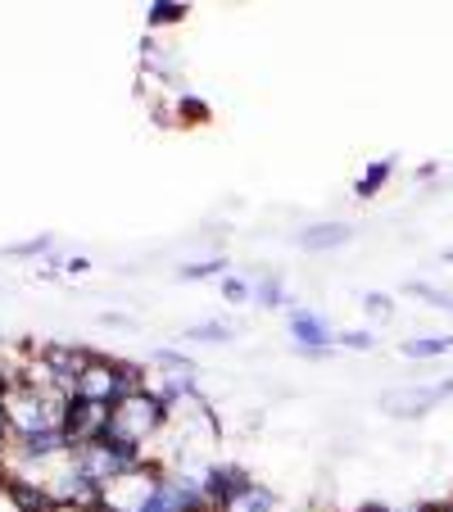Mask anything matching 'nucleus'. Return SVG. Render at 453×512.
<instances>
[{"label":"nucleus","mask_w":453,"mask_h":512,"mask_svg":"<svg viewBox=\"0 0 453 512\" xmlns=\"http://www.w3.org/2000/svg\"><path fill=\"white\" fill-rule=\"evenodd\" d=\"M186 5L182 0H155V5H145V28H177L186 23Z\"/></svg>","instance_id":"obj_13"},{"label":"nucleus","mask_w":453,"mask_h":512,"mask_svg":"<svg viewBox=\"0 0 453 512\" xmlns=\"http://www.w3.org/2000/svg\"><path fill=\"white\" fill-rule=\"evenodd\" d=\"M272 508H277V494H272L268 485H259V481H254L250 490L241 494V503H236L232 512H272Z\"/></svg>","instance_id":"obj_17"},{"label":"nucleus","mask_w":453,"mask_h":512,"mask_svg":"<svg viewBox=\"0 0 453 512\" xmlns=\"http://www.w3.org/2000/svg\"><path fill=\"white\" fill-rule=\"evenodd\" d=\"M173 417V408L155 395V390H141V395H127L114 404V422H109V445H132L145 449V440H155L164 431V422Z\"/></svg>","instance_id":"obj_1"},{"label":"nucleus","mask_w":453,"mask_h":512,"mask_svg":"<svg viewBox=\"0 0 453 512\" xmlns=\"http://www.w3.org/2000/svg\"><path fill=\"white\" fill-rule=\"evenodd\" d=\"M399 354L422 363V358H440L453 354V336H417V340H399Z\"/></svg>","instance_id":"obj_12"},{"label":"nucleus","mask_w":453,"mask_h":512,"mask_svg":"<svg viewBox=\"0 0 453 512\" xmlns=\"http://www.w3.org/2000/svg\"><path fill=\"white\" fill-rule=\"evenodd\" d=\"M186 340H200V345H227V340L236 336L232 322H195V327L182 331Z\"/></svg>","instance_id":"obj_15"},{"label":"nucleus","mask_w":453,"mask_h":512,"mask_svg":"<svg viewBox=\"0 0 453 512\" xmlns=\"http://www.w3.org/2000/svg\"><path fill=\"white\" fill-rule=\"evenodd\" d=\"M354 241V227L349 223H313L304 232H295V245L309 254H327V250H340V245Z\"/></svg>","instance_id":"obj_10"},{"label":"nucleus","mask_w":453,"mask_h":512,"mask_svg":"<svg viewBox=\"0 0 453 512\" xmlns=\"http://www.w3.org/2000/svg\"><path fill=\"white\" fill-rule=\"evenodd\" d=\"M177 277L182 281H209V277H227V259H204V263H182L177 268Z\"/></svg>","instance_id":"obj_18"},{"label":"nucleus","mask_w":453,"mask_h":512,"mask_svg":"<svg viewBox=\"0 0 453 512\" xmlns=\"http://www.w3.org/2000/svg\"><path fill=\"white\" fill-rule=\"evenodd\" d=\"M250 485H254V476L245 472L241 463H213V467H204V476H200L204 499H209L218 512H232Z\"/></svg>","instance_id":"obj_4"},{"label":"nucleus","mask_w":453,"mask_h":512,"mask_svg":"<svg viewBox=\"0 0 453 512\" xmlns=\"http://www.w3.org/2000/svg\"><path fill=\"white\" fill-rule=\"evenodd\" d=\"M64 272H68V277H82V272H91V259H87V254H73V259L64 263Z\"/></svg>","instance_id":"obj_25"},{"label":"nucleus","mask_w":453,"mask_h":512,"mask_svg":"<svg viewBox=\"0 0 453 512\" xmlns=\"http://www.w3.org/2000/svg\"><path fill=\"white\" fill-rule=\"evenodd\" d=\"M78 395H82V399H96V404H118L114 358H105V354L91 358V368L82 372V381H78Z\"/></svg>","instance_id":"obj_8"},{"label":"nucleus","mask_w":453,"mask_h":512,"mask_svg":"<svg viewBox=\"0 0 453 512\" xmlns=\"http://www.w3.org/2000/svg\"><path fill=\"white\" fill-rule=\"evenodd\" d=\"M222 300H227V304H245V300H254V286H250V281H241V277H222Z\"/></svg>","instance_id":"obj_22"},{"label":"nucleus","mask_w":453,"mask_h":512,"mask_svg":"<svg viewBox=\"0 0 453 512\" xmlns=\"http://www.w3.org/2000/svg\"><path fill=\"white\" fill-rule=\"evenodd\" d=\"M254 304H259V309H281V304H286V281H281L277 272L259 277L254 281Z\"/></svg>","instance_id":"obj_14"},{"label":"nucleus","mask_w":453,"mask_h":512,"mask_svg":"<svg viewBox=\"0 0 453 512\" xmlns=\"http://www.w3.org/2000/svg\"><path fill=\"white\" fill-rule=\"evenodd\" d=\"M109 422H114V404H96V399L68 395V408H64L68 454H78V449H87V445H100L109 435Z\"/></svg>","instance_id":"obj_2"},{"label":"nucleus","mask_w":453,"mask_h":512,"mask_svg":"<svg viewBox=\"0 0 453 512\" xmlns=\"http://www.w3.org/2000/svg\"><path fill=\"white\" fill-rule=\"evenodd\" d=\"M209 118H213V109L204 105L200 96H186V91L177 96V123H186V127H204Z\"/></svg>","instance_id":"obj_16"},{"label":"nucleus","mask_w":453,"mask_h":512,"mask_svg":"<svg viewBox=\"0 0 453 512\" xmlns=\"http://www.w3.org/2000/svg\"><path fill=\"white\" fill-rule=\"evenodd\" d=\"M290 340H295L299 354H331L336 331H331V322L318 318L313 309H290Z\"/></svg>","instance_id":"obj_7"},{"label":"nucleus","mask_w":453,"mask_h":512,"mask_svg":"<svg viewBox=\"0 0 453 512\" xmlns=\"http://www.w3.org/2000/svg\"><path fill=\"white\" fill-rule=\"evenodd\" d=\"M14 454H19L23 467H41V463H55V458L68 454V440L64 431H41V435H28V440H14Z\"/></svg>","instance_id":"obj_9"},{"label":"nucleus","mask_w":453,"mask_h":512,"mask_svg":"<svg viewBox=\"0 0 453 512\" xmlns=\"http://www.w3.org/2000/svg\"><path fill=\"white\" fill-rule=\"evenodd\" d=\"M50 250H55V236H50V232L32 236V241H19V245H5V254H10V259H41V254H50Z\"/></svg>","instance_id":"obj_19"},{"label":"nucleus","mask_w":453,"mask_h":512,"mask_svg":"<svg viewBox=\"0 0 453 512\" xmlns=\"http://www.w3.org/2000/svg\"><path fill=\"white\" fill-rule=\"evenodd\" d=\"M390 173H395V159H376V164H367L363 177L354 182V195H358V200H376V195L386 191Z\"/></svg>","instance_id":"obj_11"},{"label":"nucleus","mask_w":453,"mask_h":512,"mask_svg":"<svg viewBox=\"0 0 453 512\" xmlns=\"http://www.w3.org/2000/svg\"><path fill=\"white\" fill-rule=\"evenodd\" d=\"M336 345H345V349H354V354H367V349H376V336L372 331H340L336 336Z\"/></svg>","instance_id":"obj_23"},{"label":"nucleus","mask_w":453,"mask_h":512,"mask_svg":"<svg viewBox=\"0 0 453 512\" xmlns=\"http://www.w3.org/2000/svg\"><path fill=\"white\" fill-rule=\"evenodd\" d=\"M444 399H453V377L435 381V386H404V390H386L381 395V408H386L390 417H426L435 404H444Z\"/></svg>","instance_id":"obj_5"},{"label":"nucleus","mask_w":453,"mask_h":512,"mask_svg":"<svg viewBox=\"0 0 453 512\" xmlns=\"http://www.w3.org/2000/svg\"><path fill=\"white\" fill-rule=\"evenodd\" d=\"M37 358L50 368V377H55V386L64 390V395H78V381H82V372L91 368L96 349L73 345V340H46V345H37Z\"/></svg>","instance_id":"obj_3"},{"label":"nucleus","mask_w":453,"mask_h":512,"mask_svg":"<svg viewBox=\"0 0 453 512\" xmlns=\"http://www.w3.org/2000/svg\"><path fill=\"white\" fill-rule=\"evenodd\" d=\"M0 494H5V499H10L19 512H55L59 508V499L50 494L46 481L19 476V472H10V467H5V476H0Z\"/></svg>","instance_id":"obj_6"},{"label":"nucleus","mask_w":453,"mask_h":512,"mask_svg":"<svg viewBox=\"0 0 453 512\" xmlns=\"http://www.w3.org/2000/svg\"><path fill=\"white\" fill-rule=\"evenodd\" d=\"M444 512H453V499H449V503H444Z\"/></svg>","instance_id":"obj_27"},{"label":"nucleus","mask_w":453,"mask_h":512,"mask_svg":"<svg viewBox=\"0 0 453 512\" xmlns=\"http://www.w3.org/2000/svg\"><path fill=\"white\" fill-rule=\"evenodd\" d=\"M55 512H87V508H73V503H59Z\"/></svg>","instance_id":"obj_26"},{"label":"nucleus","mask_w":453,"mask_h":512,"mask_svg":"<svg viewBox=\"0 0 453 512\" xmlns=\"http://www.w3.org/2000/svg\"><path fill=\"white\" fill-rule=\"evenodd\" d=\"M408 295H422L426 304H431V309H444V313H453V295L449 290H435V286H426V281H408Z\"/></svg>","instance_id":"obj_20"},{"label":"nucleus","mask_w":453,"mask_h":512,"mask_svg":"<svg viewBox=\"0 0 453 512\" xmlns=\"http://www.w3.org/2000/svg\"><path fill=\"white\" fill-rule=\"evenodd\" d=\"M363 309L372 313V318H390V313H395V300H390L386 290H367V295H363Z\"/></svg>","instance_id":"obj_24"},{"label":"nucleus","mask_w":453,"mask_h":512,"mask_svg":"<svg viewBox=\"0 0 453 512\" xmlns=\"http://www.w3.org/2000/svg\"><path fill=\"white\" fill-rule=\"evenodd\" d=\"M155 363L168 372H182V377H195V363L182 354V349H155Z\"/></svg>","instance_id":"obj_21"}]
</instances>
